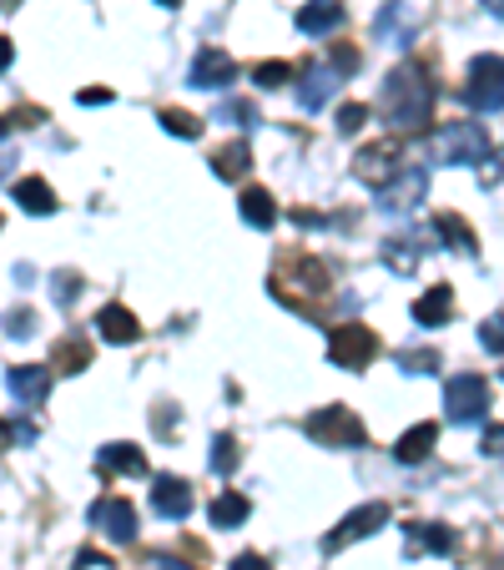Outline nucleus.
I'll use <instances>...</instances> for the list:
<instances>
[{
    "instance_id": "nucleus-35",
    "label": "nucleus",
    "mask_w": 504,
    "mask_h": 570,
    "mask_svg": "<svg viewBox=\"0 0 504 570\" xmlns=\"http://www.w3.org/2000/svg\"><path fill=\"white\" fill-rule=\"evenodd\" d=\"M480 344L490 348V354H504V313H490V318H484Z\"/></svg>"
},
{
    "instance_id": "nucleus-33",
    "label": "nucleus",
    "mask_w": 504,
    "mask_h": 570,
    "mask_svg": "<svg viewBox=\"0 0 504 570\" xmlns=\"http://www.w3.org/2000/svg\"><path fill=\"white\" fill-rule=\"evenodd\" d=\"M237 460H243V454H237V440H233V434H217V440H213V470L217 474H233Z\"/></svg>"
},
{
    "instance_id": "nucleus-3",
    "label": "nucleus",
    "mask_w": 504,
    "mask_h": 570,
    "mask_svg": "<svg viewBox=\"0 0 504 570\" xmlns=\"http://www.w3.org/2000/svg\"><path fill=\"white\" fill-rule=\"evenodd\" d=\"M429 151H434V161H439V167H484V161L494 157L484 127H474V121L439 127V131H434V141H429Z\"/></svg>"
},
{
    "instance_id": "nucleus-17",
    "label": "nucleus",
    "mask_w": 504,
    "mask_h": 570,
    "mask_svg": "<svg viewBox=\"0 0 504 570\" xmlns=\"http://www.w3.org/2000/svg\"><path fill=\"white\" fill-rule=\"evenodd\" d=\"M454 530L439 525V520H414L408 525V550H424V556H454Z\"/></svg>"
},
{
    "instance_id": "nucleus-18",
    "label": "nucleus",
    "mask_w": 504,
    "mask_h": 570,
    "mask_svg": "<svg viewBox=\"0 0 504 570\" xmlns=\"http://www.w3.org/2000/svg\"><path fill=\"white\" fill-rule=\"evenodd\" d=\"M97 334L107 338V344H137L141 338V323L131 308H121V303H111V308L97 313Z\"/></svg>"
},
{
    "instance_id": "nucleus-48",
    "label": "nucleus",
    "mask_w": 504,
    "mask_h": 570,
    "mask_svg": "<svg viewBox=\"0 0 504 570\" xmlns=\"http://www.w3.org/2000/svg\"><path fill=\"white\" fill-rule=\"evenodd\" d=\"M157 6H182V0H157Z\"/></svg>"
},
{
    "instance_id": "nucleus-21",
    "label": "nucleus",
    "mask_w": 504,
    "mask_h": 570,
    "mask_svg": "<svg viewBox=\"0 0 504 570\" xmlns=\"http://www.w3.org/2000/svg\"><path fill=\"white\" fill-rule=\"evenodd\" d=\"M414 318L424 323V328H439V323H449L454 318V288H449V283H434V288L414 303Z\"/></svg>"
},
{
    "instance_id": "nucleus-27",
    "label": "nucleus",
    "mask_w": 504,
    "mask_h": 570,
    "mask_svg": "<svg viewBox=\"0 0 504 570\" xmlns=\"http://www.w3.org/2000/svg\"><path fill=\"white\" fill-rule=\"evenodd\" d=\"M207 515H213V525H217V530H237L247 515H253V505H247V500L237 495V490H223V495L213 500V510H207Z\"/></svg>"
},
{
    "instance_id": "nucleus-41",
    "label": "nucleus",
    "mask_w": 504,
    "mask_h": 570,
    "mask_svg": "<svg viewBox=\"0 0 504 570\" xmlns=\"http://www.w3.org/2000/svg\"><path fill=\"white\" fill-rule=\"evenodd\" d=\"M333 71H358V51H354V46H333Z\"/></svg>"
},
{
    "instance_id": "nucleus-47",
    "label": "nucleus",
    "mask_w": 504,
    "mask_h": 570,
    "mask_svg": "<svg viewBox=\"0 0 504 570\" xmlns=\"http://www.w3.org/2000/svg\"><path fill=\"white\" fill-rule=\"evenodd\" d=\"M484 6H490V11H494V16H504V0H484Z\"/></svg>"
},
{
    "instance_id": "nucleus-15",
    "label": "nucleus",
    "mask_w": 504,
    "mask_h": 570,
    "mask_svg": "<svg viewBox=\"0 0 504 570\" xmlns=\"http://www.w3.org/2000/svg\"><path fill=\"white\" fill-rule=\"evenodd\" d=\"M6 389H11V399L21 404V410H36L46 399V389H51V368L41 364H16L11 374H6Z\"/></svg>"
},
{
    "instance_id": "nucleus-37",
    "label": "nucleus",
    "mask_w": 504,
    "mask_h": 570,
    "mask_svg": "<svg viewBox=\"0 0 504 570\" xmlns=\"http://www.w3.org/2000/svg\"><path fill=\"white\" fill-rule=\"evenodd\" d=\"M21 444H36V424L6 420V450H21Z\"/></svg>"
},
{
    "instance_id": "nucleus-8",
    "label": "nucleus",
    "mask_w": 504,
    "mask_h": 570,
    "mask_svg": "<svg viewBox=\"0 0 504 570\" xmlns=\"http://www.w3.org/2000/svg\"><path fill=\"white\" fill-rule=\"evenodd\" d=\"M398 157H404V141L388 137V141H368V147H358L348 167H354L358 183H368V187H388V183L398 177Z\"/></svg>"
},
{
    "instance_id": "nucleus-26",
    "label": "nucleus",
    "mask_w": 504,
    "mask_h": 570,
    "mask_svg": "<svg viewBox=\"0 0 504 570\" xmlns=\"http://www.w3.org/2000/svg\"><path fill=\"white\" fill-rule=\"evenodd\" d=\"M247 167H253V147H247V141H227V147L213 151V173L223 177V183H237Z\"/></svg>"
},
{
    "instance_id": "nucleus-11",
    "label": "nucleus",
    "mask_w": 504,
    "mask_h": 570,
    "mask_svg": "<svg viewBox=\"0 0 504 570\" xmlns=\"http://www.w3.org/2000/svg\"><path fill=\"white\" fill-rule=\"evenodd\" d=\"M91 525L107 530V540H117V546H131L137 540V510H131V500L107 495L91 505Z\"/></svg>"
},
{
    "instance_id": "nucleus-6",
    "label": "nucleus",
    "mask_w": 504,
    "mask_h": 570,
    "mask_svg": "<svg viewBox=\"0 0 504 570\" xmlns=\"http://www.w3.org/2000/svg\"><path fill=\"white\" fill-rule=\"evenodd\" d=\"M374 354H378V338L368 334L364 323H338L328 334V358L338 368H348V374H364L374 364Z\"/></svg>"
},
{
    "instance_id": "nucleus-45",
    "label": "nucleus",
    "mask_w": 504,
    "mask_h": 570,
    "mask_svg": "<svg viewBox=\"0 0 504 570\" xmlns=\"http://www.w3.org/2000/svg\"><path fill=\"white\" fill-rule=\"evenodd\" d=\"M76 101H81V107H107V101H111V91H107V87H87V91H81V97H76Z\"/></svg>"
},
{
    "instance_id": "nucleus-42",
    "label": "nucleus",
    "mask_w": 504,
    "mask_h": 570,
    "mask_svg": "<svg viewBox=\"0 0 504 570\" xmlns=\"http://www.w3.org/2000/svg\"><path fill=\"white\" fill-rule=\"evenodd\" d=\"M76 570H117V566H111L107 556H97V550H81V556H76Z\"/></svg>"
},
{
    "instance_id": "nucleus-10",
    "label": "nucleus",
    "mask_w": 504,
    "mask_h": 570,
    "mask_svg": "<svg viewBox=\"0 0 504 570\" xmlns=\"http://www.w3.org/2000/svg\"><path fill=\"white\" fill-rule=\"evenodd\" d=\"M424 197H429V173H424V167H408V173H398L388 187H378V207L394 217H408L414 207H424Z\"/></svg>"
},
{
    "instance_id": "nucleus-31",
    "label": "nucleus",
    "mask_w": 504,
    "mask_h": 570,
    "mask_svg": "<svg viewBox=\"0 0 504 570\" xmlns=\"http://www.w3.org/2000/svg\"><path fill=\"white\" fill-rule=\"evenodd\" d=\"M253 81H258L263 91H273V87H288V81H293V66H288V61H258V71H253Z\"/></svg>"
},
{
    "instance_id": "nucleus-7",
    "label": "nucleus",
    "mask_w": 504,
    "mask_h": 570,
    "mask_svg": "<svg viewBox=\"0 0 504 570\" xmlns=\"http://www.w3.org/2000/svg\"><path fill=\"white\" fill-rule=\"evenodd\" d=\"M444 410L454 424H480L490 414V384L480 374H454L444 384Z\"/></svg>"
},
{
    "instance_id": "nucleus-30",
    "label": "nucleus",
    "mask_w": 504,
    "mask_h": 570,
    "mask_svg": "<svg viewBox=\"0 0 504 570\" xmlns=\"http://www.w3.org/2000/svg\"><path fill=\"white\" fill-rule=\"evenodd\" d=\"M161 127L172 131V137H182V141H197V137H202V127H197L192 111H177V107L161 111Z\"/></svg>"
},
{
    "instance_id": "nucleus-13",
    "label": "nucleus",
    "mask_w": 504,
    "mask_h": 570,
    "mask_svg": "<svg viewBox=\"0 0 504 570\" xmlns=\"http://www.w3.org/2000/svg\"><path fill=\"white\" fill-rule=\"evenodd\" d=\"M374 31L384 36V46H414V31H418V11L408 6V0H388L384 11H378V21H374Z\"/></svg>"
},
{
    "instance_id": "nucleus-14",
    "label": "nucleus",
    "mask_w": 504,
    "mask_h": 570,
    "mask_svg": "<svg viewBox=\"0 0 504 570\" xmlns=\"http://www.w3.org/2000/svg\"><path fill=\"white\" fill-rule=\"evenodd\" d=\"M151 510H157L161 520H187L192 515V484L177 480V474H157V484H151Z\"/></svg>"
},
{
    "instance_id": "nucleus-24",
    "label": "nucleus",
    "mask_w": 504,
    "mask_h": 570,
    "mask_svg": "<svg viewBox=\"0 0 504 570\" xmlns=\"http://www.w3.org/2000/svg\"><path fill=\"white\" fill-rule=\"evenodd\" d=\"M434 440H439V424H414V430L394 444L398 464H424L434 454Z\"/></svg>"
},
{
    "instance_id": "nucleus-29",
    "label": "nucleus",
    "mask_w": 504,
    "mask_h": 570,
    "mask_svg": "<svg viewBox=\"0 0 504 570\" xmlns=\"http://www.w3.org/2000/svg\"><path fill=\"white\" fill-rule=\"evenodd\" d=\"M384 263H388L394 273H404V278H408V273L418 268V248H414V237H388V243H384Z\"/></svg>"
},
{
    "instance_id": "nucleus-39",
    "label": "nucleus",
    "mask_w": 504,
    "mask_h": 570,
    "mask_svg": "<svg viewBox=\"0 0 504 570\" xmlns=\"http://www.w3.org/2000/svg\"><path fill=\"white\" fill-rule=\"evenodd\" d=\"M364 121H368V107H358V101H348V107L338 111V131H344V137H348V131H358Z\"/></svg>"
},
{
    "instance_id": "nucleus-28",
    "label": "nucleus",
    "mask_w": 504,
    "mask_h": 570,
    "mask_svg": "<svg viewBox=\"0 0 504 570\" xmlns=\"http://www.w3.org/2000/svg\"><path fill=\"white\" fill-rule=\"evenodd\" d=\"M87 364H91L87 338H61V344H56V368H61V374H81Z\"/></svg>"
},
{
    "instance_id": "nucleus-40",
    "label": "nucleus",
    "mask_w": 504,
    "mask_h": 570,
    "mask_svg": "<svg viewBox=\"0 0 504 570\" xmlns=\"http://www.w3.org/2000/svg\"><path fill=\"white\" fill-rule=\"evenodd\" d=\"M293 227H333L338 217H323V213H313V207H293Z\"/></svg>"
},
{
    "instance_id": "nucleus-25",
    "label": "nucleus",
    "mask_w": 504,
    "mask_h": 570,
    "mask_svg": "<svg viewBox=\"0 0 504 570\" xmlns=\"http://www.w3.org/2000/svg\"><path fill=\"white\" fill-rule=\"evenodd\" d=\"M237 207H243V223H247V227H263V233H268V227L278 223V203H273L268 187H247Z\"/></svg>"
},
{
    "instance_id": "nucleus-2",
    "label": "nucleus",
    "mask_w": 504,
    "mask_h": 570,
    "mask_svg": "<svg viewBox=\"0 0 504 570\" xmlns=\"http://www.w3.org/2000/svg\"><path fill=\"white\" fill-rule=\"evenodd\" d=\"M273 298L293 303V308H318L323 298L333 293V273L323 268L318 258H308V253H283L278 268H273Z\"/></svg>"
},
{
    "instance_id": "nucleus-22",
    "label": "nucleus",
    "mask_w": 504,
    "mask_h": 570,
    "mask_svg": "<svg viewBox=\"0 0 504 570\" xmlns=\"http://www.w3.org/2000/svg\"><path fill=\"white\" fill-rule=\"evenodd\" d=\"M11 203H16V207H26L31 217L56 213V193H51V183H41V177H21V183L11 187Z\"/></svg>"
},
{
    "instance_id": "nucleus-38",
    "label": "nucleus",
    "mask_w": 504,
    "mask_h": 570,
    "mask_svg": "<svg viewBox=\"0 0 504 570\" xmlns=\"http://www.w3.org/2000/svg\"><path fill=\"white\" fill-rule=\"evenodd\" d=\"M6 323H11V328H6V334H11V338H26V334H36V313L31 308H21V313H6Z\"/></svg>"
},
{
    "instance_id": "nucleus-16",
    "label": "nucleus",
    "mask_w": 504,
    "mask_h": 570,
    "mask_svg": "<svg viewBox=\"0 0 504 570\" xmlns=\"http://www.w3.org/2000/svg\"><path fill=\"white\" fill-rule=\"evenodd\" d=\"M344 0H308L298 11V31L303 36H328V31H338L344 26Z\"/></svg>"
},
{
    "instance_id": "nucleus-43",
    "label": "nucleus",
    "mask_w": 504,
    "mask_h": 570,
    "mask_svg": "<svg viewBox=\"0 0 504 570\" xmlns=\"http://www.w3.org/2000/svg\"><path fill=\"white\" fill-rule=\"evenodd\" d=\"M233 570H273V566L258 556V550H243V556H233Z\"/></svg>"
},
{
    "instance_id": "nucleus-4",
    "label": "nucleus",
    "mask_w": 504,
    "mask_h": 570,
    "mask_svg": "<svg viewBox=\"0 0 504 570\" xmlns=\"http://www.w3.org/2000/svg\"><path fill=\"white\" fill-rule=\"evenodd\" d=\"M303 434H308L313 444H328V450H358V444L368 440L364 420H358L354 410H344V404H328V410H313L308 420H303Z\"/></svg>"
},
{
    "instance_id": "nucleus-9",
    "label": "nucleus",
    "mask_w": 504,
    "mask_h": 570,
    "mask_svg": "<svg viewBox=\"0 0 504 570\" xmlns=\"http://www.w3.org/2000/svg\"><path fill=\"white\" fill-rule=\"evenodd\" d=\"M388 520H394V510H388L384 500H374V505H358L354 515H344L338 525L328 530V535H323V550H328V556H338L344 546H354V540H368L374 530H384Z\"/></svg>"
},
{
    "instance_id": "nucleus-23",
    "label": "nucleus",
    "mask_w": 504,
    "mask_h": 570,
    "mask_svg": "<svg viewBox=\"0 0 504 570\" xmlns=\"http://www.w3.org/2000/svg\"><path fill=\"white\" fill-rule=\"evenodd\" d=\"M434 233L444 237V248H449V253H470V258L480 253V237H474V227L464 223L459 213H439V217H434Z\"/></svg>"
},
{
    "instance_id": "nucleus-49",
    "label": "nucleus",
    "mask_w": 504,
    "mask_h": 570,
    "mask_svg": "<svg viewBox=\"0 0 504 570\" xmlns=\"http://www.w3.org/2000/svg\"><path fill=\"white\" fill-rule=\"evenodd\" d=\"M500 161H504V147H500Z\"/></svg>"
},
{
    "instance_id": "nucleus-12",
    "label": "nucleus",
    "mask_w": 504,
    "mask_h": 570,
    "mask_svg": "<svg viewBox=\"0 0 504 570\" xmlns=\"http://www.w3.org/2000/svg\"><path fill=\"white\" fill-rule=\"evenodd\" d=\"M237 76V61L223 51V46H202L197 51V61H192V71H187V87H197V91H213V87H227Z\"/></svg>"
},
{
    "instance_id": "nucleus-46",
    "label": "nucleus",
    "mask_w": 504,
    "mask_h": 570,
    "mask_svg": "<svg viewBox=\"0 0 504 570\" xmlns=\"http://www.w3.org/2000/svg\"><path fill=\"white\" fill-rule=\"evenodd\" d=\"M151 570H187L182 560H172V556H151Z\"/></svg>"
},
{
    "instance_id": "nucleus-19",
    "label": "nucleus",
    "mask_w": 504,
    "mask_h": 570,
    "mask_svg": "<svg viewBox=\"0 0 504 570\" xmlns=\"http://www.w3.org/2000/svg\"><path fill=\"white\" fill-rule=\"evenodd\" d=\"M333 91H338V71H333V66H308V71H303V87H298L303 111H323Z\"/></svg>"
},
{
    "instance_id": "nucleus-5",
    "label": "nucleus",
    "mask_w": 504,
    "mask_h": 570,
    "mask_svg": "<svg viewBox=\"0 0 504 570\" xmlns=\"http://www.w3.org/2000/svg\"><path fill=\"white\" fill-rule=\"evenodd\" d=\"M464 101L474 111H504V56H474L470 71H464Z\"/></svg>"
},
{
    "instance_id": "nucleus-20",
    "label": "nucleus",
    "mask_w": 504,
    "mask_h": 570,
    "mask_svg": "<svg viewBox=\"0 0 504 570\" xmlns=\"http://www.w3.org/2000/svg\"><path fill=\"white\" fill-rule=\"evenodd\" d=\"M97 470L101 474H137V480H141V474H147V454H141L137 450V444H101V450H97Z\"/></svg>"
},
{
    "instance_id": "nucleus-1",
    "label": "nucleus",
    "mask_w": 504,
    "mask_h": 570,
    "mask_svg": "<svg viewBox=\"0 0 504 570\" xmlns=\"http://www.w3.org/2000/svg\"><path fill=\"white\" fill-rule=\"evenodd\" d=\"M429 107H434V87L429 76H424V66L404 61L388 71L384 81V121L398 131V137H408V131H418L424 121H429Z\"/></svg>"
},
{
    "instance_id": "nucleus-32",
    "label": "nucleus",
    "mask_w": 504,
    "mask_h": 570,
    "mask_svg": "<svg viewBox=\"0 0 504 570\" xmlns=\"http://www.w3.org/2000/svg\"><path fill=\"white\" fill-rule=\"evenodd\" d=\"M398 368H404V374H424V379H429L434 368H439V354H434V348H408V354H398Z\"/></svg>"
},
{
    "instance_id": "nucleus-36",
    "label": "nucleus",
    "mask_w": 504,
    "mask_h": 570,
    "mask_svg": "<svg viewBox=\"0 0 504 570\" xmlns=\"http://www.w3.org/2000/svg\"><path fill=\"white\" fill-rule=\"evenodd\" d=\"M76 293H81V278H76V273H56V288H51V298L71 308V303H76Z\"/></svg>"
},
{
    "instance_id": "nucleus-44",
    "label": "nucleus",
    "mask_w": 504,
    "mask_h": 570,
    "mask_svg": "<svg viewBox=\"0 0 504 570\" xmlns=\"http://www.w3.org/2000/svg\"><path fill=\"white\" fill-rule=\"evenodd\" d=\"M484 454H494V460H504V424H494V430L484 434Z\"/></svg>"
},
{
    "instance_id": "nucleus-34",
    "label": "nucleus",
    "mask_w": 504,
    "mask_h": 570,
    "mask_svg": "<svg viewBox=\"0 0 504 570\" xmlns=\"http://www.w3.org/2000/svg\"><path fill=\"white\" fill-rule=\"evenodd\" d=\"M217 121H243V127H258V107H253V101H223V107H217Z\"/></svg>"
}]
</instances>
